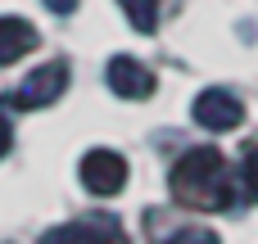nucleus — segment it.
<instances>
[{"label": "nucleus", "mask_w": 258, "mask_h": 244, "mask_svg": "<svg viewBox=\"0 0 258 244\" xmlns=\"http://www.w3.org/2000/svg\"><path fill=\"white\" fill-rule=\"evenodd\" d=\"M168 186H172V199H181V204H190V208L218 213V208L231 204L227 158H222L218 149H209V145L181 154V158L172 163V172H168Z\"/></svg>", "instance_id": "obj_1"}, {"label": "nucleus", "mask_w": 258, "mask_h": 244, "mask_svg": "<svg viewBox=\"0 0 258 244\" xmlns=\"http://www.w3.org/2000/svg\"><path fill=\"white\" fill-rule=\"evenodd\" d=\"M41 244H127V231L118 226V217H82L45 231Z\"/></svg>", "instance_id": "obj_2"}, {"label": "nucleus", "mask_w": 258, "mask_h": 244, "mask_svg": "<svg viewBox=\"0 0 258 244\" xmlns=\"http://www.w3.org/2000/svg\"><path fill=\"white\" fill-rule=\"evenodd\" d=\"M82 186L91 195H118L127 186V158L113 149H91L82 158Z\"/></svg>", "instance_id": "obj_3"}, {"label": "nucleus", "mask_w": 258, "mask_h": 244, "mask_svg": "<svg viewBox=\"0 0 258 244\" xmlns=\"http://www.w3.org/2000/svg\"><path fill=\"white\" fill-rule=\"evenodd\" d=\"M63 86H68V63H41L18 91H14V104L18 109H41V104H54L59 95H63Z\"/></svg>", "instance_id": "obj_4"}, {"label": "nucleus", "mask_w": 258, "mask_h": 244, "mask_svg": "<svg viewBox=\"0 0 258 244\" xmlns=\"http://www.w3.org/2000/svg\"><path fill=\"white\" fill-rule=\"evenodd\" d=\"M195 122L209 127V131H236V127L245 122V104H240L231 91L213 86V91H204V95L195 100Z\"/></svg>", "instance_id": "obj_5"}, {"label": "nucleus", "mask_w": 258, "mask_h": 244, "mask_svg": "<svg viewBox=\"0 0 258 244\" xmlns=\"http://www.w3.org/2000/svg\"><path fill=\"white\" fill-rule=\"evenodd\" d=\"M109 86H113V95H122V100H145V95L154 91V77H150V68L136 63L132 54H118V59H109Z\"/></svg>", "instance_id": "obj_6"}, {"label": "nucleus", "mask_w": 258, "mask_h": 244, "mask_svg": "<svg viewBox=\"0 0 258 244\" xmlns=\"http://www.w3.org/2000/svg\"><path fill=\"white\" fill-rule=\"evenodd\" d=\"M36 45V27L27 23V18H0V68L5 63H14V59H23L27 50Z\"/></svg>", "instance_id": "obj_7"}, {"label": "nucleus", "mask_w": 258, "mask_h": 244, "mask_svg": "<svg viewBox=\"0 0 258 244\" xmlns=\"http://www.w3.org/2000/svg\"><path fill=\"white\" fill-rule=\"evenodd\" d=\"M118 5H122V14L132 18L136 32H154L159 27V0H118Z\"/></svg>", "instance_id": "obj_8"}, {"label": "nucleus", "mask_w": 258, "mask_h": 244, "mask_svg": "<svg viewBox=\"0 0 258 244\" xmlns=\"http://www.w3.org/2000/svg\"><path fill=\"white\" fill-rule=\"evenodd\" d=\"M163 244H222L209 226H186V231H177V235H168Z\"/></svg>", "instance_id": "obj_9"}, {"label": "nucleus", "mask_w": 258, "mask_h": 244, "mask_svg": "<svg viewBox=\"0 0 258 244\" xmlns=\"http://www.w3.org/2000/svg\"><path fill=\"white\" fill-rule=\"evenodd\" d=\"M240 177H245V186H249V195L258 199V145L245 154V168H240Z\"/></svg>", "instance_id": "obj_10"}, {"label": "nucleus", "mask_w": 258, "mask_h": 244, "mask_svg": "<svg viewBox=\"0 0 258 244\" xmlns=\"http://www.w3.org/2000/svg\"><path fill=\"white\" fill-rule=\"evenodd\" d=\"M14 145V127H9V118L0 113V158H5V149Z\"/></svg>", "instance_id": "obj_11"}, {"label": "nucleus", "mask_w": 258, "mask_h": 244, "mask_svg": "<svg viewBox=\"0 0 258 244\" xmlns=\"http://www.w3.org/2000/svg\"><path fill=\"white\" fill-rule=\"evenodd\" d=\"M45 5H50L54 14H73V9H77V0H45Z\"/></svg>", "instance_id": "obj_12"}]
</instances>
